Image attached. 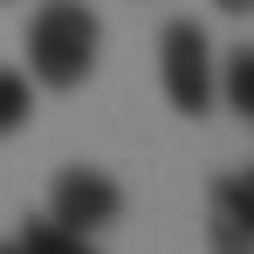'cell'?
I'll use <instances>...</instances> for the list:
<instances>
[{
  "instance_id": "cell-1",
  "label": "cell",
  "mask_w": 254,
  "mask_h": 254,
  "mask_svg": "<svg viewBox=\"0 0 254 254\" xmlns=\"http://www.w3.org/2000/svg\"><path fill=\"white\" fill-rule=\"evenodd\" d=\"M96 42H103V28L83 0H48L28 21V76L42 89H76L96 69Z\"/></svg>"
},
{
  "instance_id": "cell-2",
  "label": "cell",
  "mask_w": 254,
  "mask_h": 254,
  "mask_svg": "<svg viewBox=\"0 0 254 254\" xmlns=\"http://www.w3.org/2000/svg\"><path fill=\"white\" fill-rule=\"evenodd\" d=\"M158 76H165L172 110L186 117H206L213 110V42L199 21H172L165 42H158Z\"/></svg>"
},
{
  "instance_id": "cell-3",
  "label": "cell",
  "mask_w": 254,
  "mask_h": 254,
  "mask_svg": "<svg viewBox=\"0 0 254 254\" xmlns=\"http://www.w3.org/2000/svg\"><path fill=\"white\" fill-rule=\"evenodd\" d=\"M117 213H124V186L110 172H96V165H69L55 179V192H48V220L69 227V234H83V241L96 227H110Z\"/></svg>"
},
{
  "instance_id": "cell-4",
  "label": "cell",
  "mask_w": 254,
  "mask_h": 254,
  "mask_svg": "<svg viewBox=\"0 0 254 254\" xmlns=\"http://www.w3.org/2000/svg\"><path fill=\"white\" fill-rule=\"evenodd\" d=\"M206 241H213V254H254V213L241 199V179H213Z\"/></svg>"
},
{
  "instance_id": "cell-5",
  "label": "cell",
  "mask_w": 254,
  "mask_h": 254,
  "mask_svg": "<svg viewBox=\"0 0 254 254\" xmlns=\"http://www.w3.org/2000/svg\"><path fill=\"white\" fill-rule=\"evenodd\" d=\"M213 89H220L241 117H254V48H234V55H227V76H220Z\"/></svg>"
},
{
  "instance_id": "cell-6",
  "label": "cell",
  "mask_w": 254,
  "mask_h": 254,
  "mask_svg": "<svg viewBox=\"0 0 254 254\" xmlns=\"http://www.w3.org/2000/svg\"><path fill=\"white\" fill-rule=\"evenodd\" d=\"M28 110H35V96H28V76H14V69H0V137L28 124Z\"/></svg>"
},
{
  "instance_id": "cell-7",
  "label": "cell",
  "mask_w": 254,
  "mask_h": 254,
  "mask_svg": "<svg viewBox=\"0 0 254 254\" xmlns=\"http://www.w3.org/2000/svg\"><path fill=\"white\" fill-rule=\"evenodd\" d=\"M220 14H254V0H213Z\"/></svg>"
},
{
  "instance_id": "cell-8",
  "label": "cell",
  "mask_w": 254,
  "mask_h": 254,
  "mask_svg": "<svg viewBox=\"0 0 254 254\" xmlns=\"http://www.w3.org/2000/svg\"><path fill=\"white\" fill-rule=\"evenodd\" d=\"M241 199H248V213H254V172H248V179H241Z\"/></svg>"
},
{
  "instance_id": "cell-9",
  "label": "cell",
  "mask_w": 254,
  "mask_h": 254,
  "mask_svg": "<svg viewBox=\"0 0 254 254\" xmlns=\"http://www.w3.org/2000/svg\"><path fill=\"white\" fill-rule=\"evenodd\" d=\"M76 254H96V248H89V241H83V248H76Z\"/></svg>"
},
{
  "instance_id": "cell-10",
  "label": "cell",
  "mask_w": 254,
  "mask_h": 254,
  "mask_svg": "<svg viewBox=\"0 0 254 254\" xmlns=\"http://www.w3.org/2000/svg\"><path fill=\"white\" fill-rule=\"evenodd\" d=\"M0 254H21V248H0Z\"/></svg>"
}]
</instances>
